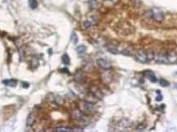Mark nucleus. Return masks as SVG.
Returning a JSON list of instances; mask_svg holds the SVG:
<instances>
[{
    "instance_id": "obj_1",
    "label": "nucleus",
    "mask_w": 177,
    "mask_h": 132,
    "mask_svg": "<svg viewBox=\"0 0 177 132\" xmlns=\"http://www.w3.org/2000/svg\"><path fill=\"white\" fill-rule=\"evenodd\" d=\"M80 108L82 112H87V113H91L95 110V105L94 103H90L88 101H83L80 104Z\"/></svg>"
},
{
    "instance_id": "obj_2",
    "label": "nucleus",
    "mask_w": 177,
    "mask_h": 132,
    "mask_svg": "<svg viewBox=\"0 0 177 132\" xmlns=\"http://www.w3.org/2000/svg\"><path fill=\"white\" fill-rule=\"evenodd\" d=\"M152 11V16L156 21L161 22L163 21L164 19V14L161 10L157 9V8H153Z\"/></svg>"
},
{
    "instance_id": "obj_3",
    "label": "nucleus",
    "mask_w": 177,
    "mask_h": 132,
    "mask_svg": "<svg viewBox=\"0 0 177 132\" xmlns=\"http://www.w3.org/2000/svg\"><path fill=\"white\" fill-rule=\"evenodd\" d=\"M135 58L137 60H139V62H141V63H143V64L148 63V62L146 52H137L135 53Z\"/></svg>"
},
{
    "instance_id": "obj_4",
    "label": "nucleus",
    "mask_w": 177,
    "mask_h": 132,
    "mask_svg": "<svg viewBox=\"0 0 177 132\" xmlns=\"http://www.w3.org/2000/svg\"><path fill=\"white\" fill-rule=\"evenodd\" d=\"M97 64H98V66H99L100 68L103 69H106V70H108V69H109L110 68H111V63L107 60L105 59H98L97 60Z\"/></svg>"
},
{
    "instance_id": "obj_5",
    "label": "nucleus",
    "mask_w": 177,
    "mask_h": 132,
    "mask_svg": "<svg viewBox=\"0 0 177 132\" xmlns=\"http://www.w3.org/2000/svg\"><path fill=\"white\" fill-rule=\"evenodd\" d=\"M72 117L73 119L78 120V121H82L85 119V115L81 110H74L72 112Z\"/></svg>"
},
{
    "instance_id": "obj_6",
    "label": "nucleus",
    "mask_w": 177,
    "mask_h": 132,
    "mask_svg": "<svg viewBox=\"0 0 177 132\" xmlns=\"http://www.w3.org/2000/svg\"><path fill=\"white\" fill-rule=\"evenodd\" d=\"M144 75L145 77H146L149 81H151L152 82H156V81H157V77H156L155 75H154V73H152V71H150V70L144 71Z\"/></svg>"
},
{
    "instance_id": "obj_7",
    "label": "nucleus",
    "mask_w": 177,
    "mask_h": 132,
    "mask_svg": "<svg viewBox=\"0 0 177 132\" xmlns=\"http://www.w3.org/2000/svg\"><path fill=\"white\" fill-rule=\"evenodd\" d=\"M56 132H72V131H82V130L79 129H72L68 127H57L54 130Z\"/></svg>"
},
{
    "instance_id": "obj_8",
    "label": "nucleus",
    "mask_w": 177,
    "mask_h": 132,
    "mask_svg": "<svg viewBox=\"0 0 177 132\" xmlns=\"http://www.w3.org/2000/svg\"><path fill=\"white\" fill-rule=\"evenodd\" d=\"M85 101L90 102V103H95L98 100V98L95 95H94V94L93 92H90V93H89V94H87L85 95Z\"/></svg>"
},
{
    "instance_id": "obj_9",
    "label": "nucleus",
    "mask_w": 177,
    "mask_h": 132,
    "mask_svg": "<svg viewBox=\"0 0 177 132\" xmlns=\"http://www.w3.org/2000/svg\"><path fill=\"white\" fill-rule=\"evenodd\" d=\"M35 119H36V118H35V115L34 113H30L26 118V126H33V124L35 122Z\"/></svg>"
},
{
    "instance_id": "obj_10",
    "label": "nucleus",
    "mask_w": 177,
    "mask_h": 132,
    "mask_svg": "<svg viewBox=\"0 0 177 132\" xmlns=\"http://www.w3.org/2000/svg\"><path fill=\"white\" fill-rule=\"evenodd\" d=\"M167 60L169 61V64L170 63H175L177 60V55L175 52H170L167 55Z\"/></svg>"
},
{
    "instance_id": "obj_11",
    "label": "nucleus",
    "mask_w": 177,
    "mask_h": 132,
    "mask_svg": "<svg viewBox=\"0 0 177 132\" xmlns=\"http://www.w3.org/2000/svg\"><path fill=\"white\" fill-rule=\"evenodd\" d=\"M156 62H157V63H158V64H169V61L167 60V56H159L157 58Z\"/></svg>"
},
{
    "instance_id": "obj_12",
    "label": "nucleus",
    "mask_w": 177,
    "mask_h": 132,
    "mask_svg": "<svg viewBox=\"0 0 177 132\" xmlns=\"http://www.w3.org/2000/svg\"><path fill=\"white\" fill-rule=\"evenodd\" d=\"M3 82L4 83L6 86H8V87H16L17 84V81L16 79H10V80H4L3 81Z\"/></svg>"
},
{
    "instance_id": "obj_13",
    "label": "nucleus",
    "mask_w": 177,
    "mask_h": 132,
    "mask_svg": "<svg viewBox=\"0 0 177 132\" xmlns=\"http://www.w3.org/2000/svg\"><path fill=\"white\" fill-rule=\"evenodd\" d=\"M75 80H76V81H78V82H81L82 81H84V74L83 73H82L81 71H78L76 74H75V77H74Z\"/></svg>"
},
{
    "instance_id": "obj_14",
    "label": "nucleus",
    "mask_w": 177,
    "mask_h": 132,
    "mask_svg": "<svg viewBox=\"0 0 177 132\" xmlns=\"http://www.w3.org/2000/svg\"><path fill=\"white\" fill-rule=\"evenodd\" d=\"M107 49H108V52H110L112 54H117L118 53V49L116 47V46L113 45V44H108L107 46Z\"/></svg>"
},
{
    "instance_id": "obj_15",
    "label": "nucleus",
    "mask_w": 177,
    "mask_h": 132,
    "mask_svg": "<svg viewBox=\"0 0 177 132\" xmlns=\"http://www.w3.org/2000/svg\"><path fill=\"white\" fill-rule=\"evenodd\" d=\"M76 52L80 56L83 55V54H85V52H86V46L84 45H80L76 47Z\"/></svg>"
},
{
    "instance_id": "obj_16",
    "label": "nucleus",
    "mask_w": 177,
    "mask_h": 132,
    "mask_svg": "<svg viewBox=\"0 0 177 132\" xmlns=\"http://www.w3.org/2000/svg\"><path fill=\"white\" fill-rule=\"evenodd\" d=\"M89 8L91 10H94L97 8V6H98V3L96 0H89Z\"/></svg>"
},
{
    "instance_id": "obj_17",
    "label": "nucleus",
    "mask_w": 177,
    "mask_h": 132,
    "mask_svg": "<svg viewBox=\"0 0 177 132\" xmlns=\"http://www.w3.org/2000/svg\"><path fill=\"white\" fill-rule=\"evenodd\" d=\"M62 63H63L64 64H66V65H69L70 63V57L68 56V55H66V54H65V55L62 56Z\"/></svg>"
},
{
    "instance_id": "obj_18",
    "label": "nucleus",
    "mask_w": 177,
    "mask_h": 132,
    "mask_svg": "<svg viewBox=\"0 0 177 132\" xmlns=\"http://www.w3.org/2000/svg\"><path fill=\"white\" fill-rule=\"evenodd\" d=\"M146 54H147L148 62L151 61L152 60H153V58H154V52H153V51H152V50H148V51H146Z\"/></svg>"
},
{
    "instance_id": "obj_19",
    "label": "nucleus",
    "mask_w": 177,
    "mask_h": 132,
    "mask_svg": "<svg viewBox=\"0 0 177 132\" xmlns=\"http://www.w3.org/2000/svg\"><path fill=\"white\" fill-rule=\"evenodd\" d=\"M29 5L31 9H35L38 7L37 0H29Z\"/></svg>"
},
{
    "instance_id": "obj_20",
    "label": "nucleus",
    "mask_w": 177,
    "mask_h": 132,
    "mask_svg": "<svg viewBox=\"0 0 177 132\" xmlns=\"http://www.w3.org/2000/svg\"><path fill=\"white\" fill-rule=\"evenodd\" d=\"M72 42H73L74 44H76L77 42H78V36H77V34H76V33H72Z\"/></svg>"
},
{
    "instance_id": "obj_21",
    "label": "nucleus",
    "mask_w": 177,
    "mask_h": 132,
    "mask_svg": "<svg viewBox=\"0 0 177 132\" xmlns=\"http://www.w3.org/2000/svg\"><path fill=\"white\" fill-rule=\"evenodd\" d=\"M159 84L162 87H168L169 86V81H167L165 79H160L159 80Z\"/></svg>"
},
{
    "instance_id": "obj_22",
    "label": "nucleus",
    "mask_w": 177,
    "mask_h": 132,
    "mask_svg": "<svg viewBox=\"0 0 177 132\" xmlns=\"http://www.w3.org/2000/svg\"><path fill=\"white\" fill-rule=\"evenodd\" d=\"M84 25H85V28H89V27L92 25V23L90 22L89 21H85L84 22Z\"/></svg>"
},
{
    "instance_id": "obj_23",
    "label": "nucleus",
    "mask_w": 177,
    "mask_h": 132,
    "mask_svg": "<svg viewBox=\"0 0 177 132\" xmlns=\"http://www.w3.org/2000/svg\"><path fill=\"white\" fill-rule=\"evenodd\" d=\"M38 64H39V62H38V60L36 59V58H34V59L31 60V64L34 65V67H36V66L38 65Z\"/></svg>"
},
{
    "instance_id": "obj_24",
    "label": "nucleus",
    "mask_w": 177,
    "mask_h": 132,
    "mask_svg": "<svg viewBox=\"0 0 177 132\" xmlns=\"http://www.w3.org/2000/svg\"><path fill=\"white\" fill-rule=\"evenodd\" d=\"M145 127H146V125H139L137 126V130H139L140 131H142L145 129Z\"/></svg>"
},
{
    "instance_id": "obj_25",
    "label": "nucleus",
    "mask_w": 177,
    "mask_h": 132,
    "mask_svg": "<svg viewBox=\"0 0 177 132\" xmlns=\"http://www.w3.org/2000/svg\"><path fill=\"white\" fill-rule=\"evenodd\" d=\"M157 101H161V100H162V95H159V96H157V99H156Z\"/></svg>"
},
{
    "instance_id": "obj_26",
    "label": "nucleus",
    "mask_w": 177,
    "mask_h": 132,
    "mask_svg": "<svg viewBox=\"0 0 177 132\" xmlns=\"http://www.w3.org/2000/svg\"><path fill=\"white\" fill-rule=\"evenodd\" d=\"M23 87L28 88V87H29V83H27V82H23Z\"/></svg>"
},
{
    "instance_id": "obj_27",
    "label": "nucleus",
    "mask_w": 177,
    "mask_h": 132,
    "mask_svg": "<svg viewBox=\"0 0 177 132\" xmlns=\"http://www.w3.org/2000/svg\"><path fill=\"white\" fill-rule=\"evenodd\" d=\"M61 71L63 72V73H67V72H68V69H61Z\"/></svg>"
},
{
    "instance_id": "obj_28",
    "label": "nucleus",
    "mask_w": 177,
    "mask_h": 132,
    "mask_svg": "<svg viewBox=\"0 0 177 132\" xmlns=\"http://www.w3.org/2000/svg\"><path fill=\"white\" fill-rule=\"evenodd\" d=\"M111 1H112L113 3H118V1H119V0H111Z\"/></svg>"
}]
</instances>
